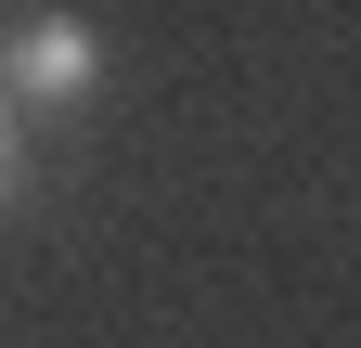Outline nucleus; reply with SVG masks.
I'll return each instance as SVG.
<instances>
[{
  "mask_svg": "<svg viewBox=\"0 0 361 348\" xmlns=\"http://www.w3.org/2000/svg\"><path fill=\"white\" fill-rule=\"evenodd\" d=\"M90 91H104V39H90L78 13H26L13 52H0V104L13 116H78Z\"/></svg>",
  "mask_w": 361,
  "mask_h": 348,
  "instance_id": "obj_1",
  "label": "nucleus"
},
{
  "mask_svg": "<svg viewBox=\"0 0 361 348\" xmlns=\"http://www.w3.org/2000/svg\"><path fill=\"white\" fill-rule=\"evenodd\" d=\"M13 194H26V116L0 104V206H13Z\"/></svg>",
  "mask_w": 361,
  "mask_h": 348,
  "instance_id": "obj_2",
  "label": "nucleus"
}]
</instances>
